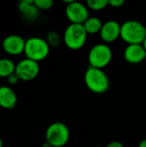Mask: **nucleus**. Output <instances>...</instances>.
I'll return each instance as SVG.
<instances>
[{
    "label": "nucleus",
    "instance_id": "17",
    "mask_svg": "<svg viewBox=\"0 0 146 147\" xmlns=\"http://www.w3.org/2000/svg\"><path fill=\"white\" fill-rule=\"evenodd\" d=\"M86 5L89 9L92 10H102L108 5V0H88Z\"/></svg>",
    "mask_w": 146,
    "mask_h": 147
},
{
    "label": "nucleus",
    "instance_id": "12",
    "mask_svg": "<svg viewBox=\"0 0 146 147\" xmlns=\"http://www.w3.org/2000/svg\"><path fill=\"white\" fill-rule=\"evenodd\" d=\"M17 102L15 92L9 86H0V107L5 109H13Z\"/></svg>",
    "mask_w": 146,
    "mask_h": 147
},
{
    "label": "nucleus",
    "instance_id": "2",
    "mask_svg": "<svg viewBox=\"0 0 146 147\" xmlns=\"http://www.w3.org/2000/svg\"><path fill=\"white\" fill-rule=\"evenodd\" d=\"M146 37V27L137 20H127L121 24L120 38L127 44H142Z\"/></svg>",
    "mask_w": 146,
    "mask_h": 147
},
{
    "label": "nucleus",
    "instance_id": "14",
    "mask_svg": "<svg viewBox=\"0 0 146 147\" xmlns=\"http://www.w3.org/2000/svg\"><path fill=\"white\" fill-rule=\"evenodd\" d=\"M102 24L103 23L102 22L100 18L96 16H89L83 22V25L88 34H94L96 33H100Z\"/></svg>",
    "mask_w": 146,
    "mask_h": 147
},
{
    "label": "nucleus",
    "instance_id": "19",
    "mask_svg": "<svg viewBox=\"0 0 146 147\" xmlns=\"http://www.w3.org/2000/svg\"><path fill=\"white\" fill-rule=\"evenodd\" d=\"M20 79H19V78L17 77V75L15 74V73H13V74H11L10 76H9L8 78H7V81H8V83L9 84H11V85H15V84H16L17 83H18V81H19Z\"/></svg>",
    "mask_w": 146,
    "mask_h": 147
},
{
    "label": "nucleus",
    "instance_id": "9",
    "mask_svg": "<svg viewBox=\"0 0 146 147\" xmlns=\"http://www.w3.org/2000/svg\"><path fill=\"white\" fill-rule=\"evenodd\" d=\"M121 24L115 20H108L102 24L100 31V37L103 43L114 42L120 37Z\"/></svg>",
    "mask_w": 146,
    "mask_h": 147
},
{
    "label": "nucleus",
    "instance_id": "25",
    "mask_svg": "<svg viewBox=\"0 0 146 147\" xmlns=\"http://www.w3.org/2000/svg\"><path fill=\"white\" fill-rule=\"evenodd\" d=\"M0 147H3V140L1 138H0Z\"/></svg>",
    "mask_w": 146,
    "mask_h": 147
},
{
    "label": "nucleus",
    "instance_id": "18",
    "mask_svg": "<svg viewBox=\"0 0 146 147\" xmlns=\"http://www.w3.org/2000/svg\"><path fill=\"white\" fill-rule=\"evenodd\" d=\"M34 3L39 10H47L53 5L52 0H34Z\"/></svg>",
    "mask_w": 146,
    "mask_h": 147
},
{
    "label": "nucleus",
    "instance_id": "4",
    "mask_svg": "<svg viewBox=\"0 0 146 147\" xmlns=\"http://www.w3.org/2000/svg\"><path fill=\"white\" fill-rule=\"evenodd\" d=\"M50 53V46L46 39L40 37H30L26 40L24 53L26 58L39 63L45 59Z\"/></svg>",
    "mask_w": 146,
    "mask_h": 147
},
{
    "label": "nucleus",
    "instance_id": "15",
    "mask_svg": "<svg viewBox=\"0 0 146 147\" xmlns=\"http://www.w3.org/2000/svg\"><path fill=\"white\" fill-rule=\"evenodd\" d=\"M15 65L10 59H0V78H8L15 73Z\"/></svg>",
    "mask_w": 146,
    "mask_h": 147
},
{
    "label": "nucleus",
    "instance_id": "5",
    "mask_svg": "<svg viewBox=\"0 0 146 147\" xmlns=\"http://www.w3.org/2000/svg\"><path fill=\"white\" fill-rule=\"evenodd\" d=\"M113 59V51L106 43H98L93 46L88 55V60L91 67L103 69L108 65Z\"/></svg>",
    "mask_w": 146,
    "mask_h": 147
},
{
    "label": "nucleus",
    "instance_id": "26",
    "mask_svg": "<svg viewBox=\"0 0 146 147\" xmlns=\"http://www.w3.org/2000/svg\"><path fill=\"white\" fill-rule=\"evenodd\" d=\"M98 147H101V146H98Z\"/></svg>",
    "mask_w": 146,
    "mask_h": 147
},
{
    "label": "nucleus",
    "instance_id": "3",
    "mask_svg": "<svg viewBox=\"0 0 146 147\" xmlns=\"http://www.w3.org/2000/svg\"><path fill=\"white\" fill-rule=\"evenodd\" d=\"M88 34L83 24L70 23L64 32V42L71 50L82 48L87 40Z\"/></svg>",
    "mask_w": 146,
    "mask_h": 147
},
{
    "label": "nucleus",
    "instance_id": "10",
    "mask_svg": "<svg viewBox=\"0 0 146 147\" xmlns=\"http://www.w3.org/2000/svg\"><path fill=\"white\" fill-rule=\"evenodd\" d=\"M26 40L18 34L7 35L2 42L3 51L10 55H19L24 53Z\"/></svg>",
    "mask_w": 146,
    "mask_h": 147
},
{
    "label": "nucleus",
    "instance_id": "7",
    "mask_svg": "<svg viewBox=\"0 0 146 147\" xmlns=\"http://www.w3.org/2000/svg\"><path fill=\"white\" fill-rule=\"evenodd\" d=\"M40 72V65L38 62L25 58L21 59L15 65V73L20 80L31 81L34 79Z\"/></svg>",
    "mask_w": 146,
    "mask_h": 147
},
{
    "label": "nucleus",
    "instance_id": "21",
    "mask_svg": "<svg viewBox=\"0 0 146 147\" xmlns=\"http://www.w3.org/2000/svg\"><path fill=\"white\" fill-rule=\"evenodd\" d=\"M106 147H124V146L120 141H112V142L108 143Z\"/></svg>",
    "mask_w": 146,
    "mask_h": 147
},
{
    "label": "nucleus",
    "instance_id": "11",
    "mask_svg": "<svg viewBox=\"0 0 146 147\" xmlns=\"http://www.w3.org/2000/svg\"><path fill=\"white\" fill-rule=\"evenodd\" d=\"M124 58L130 64H139L146 59V52L142 44H130L124 50Z\"/></svg>",
    "mask_w": 146,
    "mask_h": 147
},
{
    "label": "nucleus",
    "instance_id": "27",
    "mask_svg": "<svg viewBox=\"0 0 146 147\" xmlns=\"http://www.w3.org/2000/svg\"><path fill=\"white\" fill-rule=\"evenodd\" d=\"M64 147H65V146H64Z\"/></svg>",
    "mask_w": 146,
    "mask_h": 147
},
{
    "label": "nucleus",
    "instance_id": "22",
    "mask_svg": "<svg viewBox=\"0 0 146 147\" xmlns=\"http://www.w3.org/2000/svg\"><path fill=\"white\" fill-rule=\"evenodd\" d=\"M138 147H146V139L145 140H141L140 143L139 144V146Z\"/></svg>",
    "mask_w": 146,
    "mask_h": 147
},
{
    "label": "nucleus",
    "instance_id": "24",
    "mask_svg": "<svg viewBox=\"0 0 146 147\" xmlns=\"http://www.w3.org/2000/svg\"><path fill=\"white\" fill-rule=\"evenodd\" d=\"M142 46H143V47H144L145 51L146 52V37H145V39L144 40V41L142 42Z\"/></svg>",
    "mask_w": 146,
    "mask_h": 147
},
{
    "label": "nucleus",
    "instance_id": "6",
    "mask_svg": "<svg viewBox=\"0 0 146 147\" xmlns=\"http://www.w3.org/2000/svg\"><path fill=\"white\" fill-rule=\"evenodd\" d=\"M70 140V130L63 122H53L46 131V141L52 147H64Z\"/></svg>",
    "mask_w": 146,
    "mask_h": 147
},
{
    "label": "nucleus",
    "instance_id": "20",
    "mask_svg": "<svg viewBox=\"0 0 146 147\" xmlns=\"http://www.w3.org/2000/svg\"><path fill=\"white\" fill-rule=\"evenodd\" d=\"M125 3L124 0H109L108 5H111L114 8H120Z\"/></svg>",
    "mask_w": 146,
    "mask_h": 147
},
{
    "label": "nucleus",
    "instance_id": "23",
    "mask_svg": "<svg viewBox=\"0 0 146 147\" xmlns=\"http://www.w3.org/2000/svg\"><path fill=\"white\" fill-rule=\"evenodd\" d=\"M41 147H52L49 143H47L46 141L45 142V143H43V145H42V146Z\"/></svg>",
    "mask_w": 146,
    "mask_h": 147
},
{
    "label": "nucleus",
    "instance_id": "1",
    "mask_svg": "<svg viewBox=\"0 0 146 147\" xmlns=\"http://www.w3.org/2000/svg\"><path fill=\"white\" fill-rule=\"evenodd\" d=\"M84 83L87 88L96 94L105 93L110 86V81L107 73L102 69L91 66L84 73Z\"/></svg>",
    "mask_w": 146,
    "mask_h": 147
},
{
    "label": "nucleus",
    "instance_id": "8",
    "mask_svg": "<svg viewBox=\"0 0 146 147\" xmlns=\"http://www.w3.org/2000/svg\"><path fill=\"white\" fill-rule=\"evenodd\" d=\"M65 16L71 23L83 24V22L89 17V8L86 4L81 2L72 1L65 6Z\"/></svg>",
    "mask_w": 146,
    "mask_h": 147
},
{
    "label": "nucleus",
    "instance_id": "16",
    "mask_svg": "<svg viewBox=\"0 0 146 147\" xmlns=\"http://www.w3.org/2000/svg\"><path fill=\"white\" fill-rule=\"evenodd\" d=\"M46 40L50 47H57L60 44V36L56 31L50 30L46 33Z\"/></svg>",
    "mask_w": 146,
    "mask_h": 147
},
{
    "label": "nucleus",
    "instance_id": "13",
    "mask_svg": "<svg viewBox=\"0 0 146 147\" xmlns=\"http://www.w3.org/2000/svg\"><path fill=\"white\" fill-rule=\"evenodd\" d=\"M18 9L23 17L30 22L35 21L39 16V9L33 0H22L18 3Z\"/></svg>",
    "mask_w": 146,
    "mask_h": 147
}]
</instances>
